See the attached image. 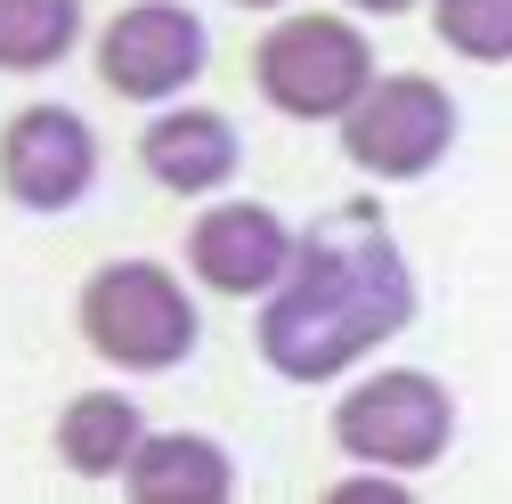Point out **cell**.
<instances>
[{"label": "cell", "mask_w": 512, "mask_h": 504, "mask_svg": "<svg viewBox=\"0 0 512 504\" xmlns=\"http://www.w3.org/2000/svg\"><path fill=\"white\" fill-rule=\"evenodd\" d=\"M139 163L147 179L163 187V196H228V179L244 171V131L220 114V106H155L147 114V131H139Z\"/></svg>", "instance_id": "9c48e42d"}, {"label": "cell", "mask_w": 512, "mask_h": 504, "mask_svg": "<svg viewBox=\"0 0 512 504\" xmlns=\"http://www.w3.org/2000/svg\"><path fill=\"white\" fill-rule=\"evenodd\" d=\"M236 9H269L277 17V9H293V0H236Z\"/></svg>", "instance_id": "9a60e30c"}, {"label": "cell", "mask_w": 512, "mask_h": 504, "mask_svg": "<svg viewBox=\"0 0 512 504\" xmlns=\"http://www.w3.org/2000/svg\"><path fill=\"white\" fill-rule=\"evenodd\" d=\"M131 504H220L236 496V456L212 431H147L131 472H122Z\"/></svg>", "instance_id": "30bf717a"}, {"label": "cell", "mask_w": 512, "mask_h": 504, "mask_svg": "<svg viewBox=\"0 0 512 504\" xmlns=\"http://www.w3.org/2000/svg\"><path fill=\"white\" fill-rule=\"evenodd\" d=\"M334 448L350 464L415 480L456 448V391L423 366H374L334 399Z\"/></svg>", "instance_id": "277c9868"}, {"label": "cell", "mask_w": 512, "mask_h": 504, "mask_svg": "<svg viewBox=\"0 0 512 504\" xmlns=\"http://www.w3.org/2000/svg\"><path fill=\"white\" fill-rule=\"evenodd\" d=\"M350 17H407V9H423V0H342Z\"/></svg>", "instance_id": "5bb4252c"}, {"label": "cell", "mask_w": 512, "mask_h": 504, "mask_svg": "<svg viewBox=\"0 0 512 504\" xmlns=\"http://www.w3.org/2000/svg\"><path fill=\"white\" fill-rule=\"evenodd\" d=\"M49 439H57V464H66L74 480H122L131 456H139V439H147V415H139L131 391L98 383V391H74L66 407H57Z\"/></svg>", "instance_id": "8fae6325"}, {"label": "cell", "mask_w": 512, "mask_h": 504, "mask_svg": "<svg viewBox=\"0 0 512 504\" xmlns=\"http://www.w3.org/2000/svg\"><path fill=\"white\" fill-rule=\"evenodd\" d=\"M293 244H301V228L277 204L204 196V212L187 220V277L204 293H228V301H261L293 269Z\"/></svg>", "instance_id": "ba28073f"}, {"label": "cell", "mask_w": 512, "mask_h": 504, "mask_svg": "<svg viewBox=\"0 0 512 504\" xmlns=\"http://www.w3.org/2000/svg\"><path fill=\"white\" fill-rule=\"evenodd\" d=\"M74 326H82V342H90L106 366H122V374H171V366L196 358L204 309H196V285H187L179 269L139 261V252H131V261H106V269L82 277Z\"/></svg>", "instance_id": "7a4b0ae2"}, {"label": "cell", "mask_w": 512, "mask_h": 504, "mask_svg": "<svg viewBox=\"0 0 512 504\" xmlns=\"http://www.w3.org/2000/svg\"><path fill=\"white\" fill-rule=\"evenodd\" d=\"M431 33L464 66H512V0H431Z\"/></svg>", "instance_id": "4fadbf2b"}, {"label": "cell", "mask_w": 512, "mask_h": 504, "mask_svg": "<svg viewBox=\"0 0 512 504\" xmlns=\"http://www.w3.org/2000/svg\"><path fill=\"white\" fill-rule=\"evenodd\" d=\"M334 131H342L350 171H366L382 187H407V179H431L456 155L464 114H456V90L431 82V74H374Z\"/></svg>", "instance_id": "5b68a950"}, {"label": "cell", "mask_w": 512, "mask_h": 504, "mask_svg": "<svg viewBox=\"0 0 512 504\" xmlns=\"http://www.w3.org/2000/svg\"><path fill=\"white\" fill-rule=\"evenodd\" d=\"M212 25L187 0H131L98 25V82L131 106H171L204 82Z\"/></svg>", "instance_id": "8992f818"}, {"label": "cell", "mask_w": 512, "mask_h": 504, "mask_svg": "<svg viewBox=\"0 0 512 504\" xmlns=\"http://www.w3.org/2000/svg\"><path fill=\"white\" fill-rule=\"evenodd\" d=\"M82 0H0V74H49L82 49Z\"/></svg>", "instance_id": "7c38bea8"}, {"label": "cell", "mask_w": 512, "mask_h": 504, "mask_svg": "<svg viewBox=\"0 0 512 504\" xmlns=\"http://www.w3.org/2000/svg\"><path fill=\"white\" fill-rule=\"evenodd\" d=\"M98 122L66 98H41V106H17L9 122H0V196H9L17 212H74L90 204V187H98Z\"/></svg>", "instance_id": "52a82bcc"}, {"label": "cell", "mask_w": 512, "mask_h": 504, "mask_svg": "<svg viewBox=\"0 0 512 504\" xmlns=\"http://www.w3.org/2000/svg\"><path fill=\"white\" fill-rule=\"evenodd\" d=\"M374 74V41L350 9H285L252 41V90L285 122H342Z\"/></svg>", "instance_id": "3957f363"}, {"label": "cell", "mask_w": 512, "mask_h": 504, "mask_svg": "<svg viewBox=\"0 0 512 504\" xmlns=\"http://www.w3.org/2000/svg\"><path fill=\"white\" fill-rule=\"evenodd\" d=\"M415 326V261L374 212H326L301 228L293 269L252 309V350L285 383H342Z\"/></svg>", "instance_id": "6da1fadb"}]
</instances>
